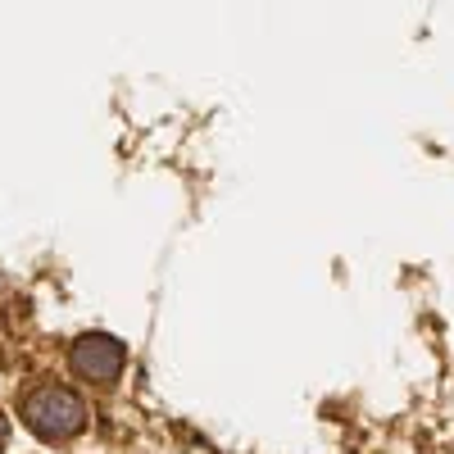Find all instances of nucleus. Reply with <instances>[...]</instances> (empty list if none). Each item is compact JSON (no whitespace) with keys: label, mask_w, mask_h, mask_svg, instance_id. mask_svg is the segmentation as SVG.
Instances as JSON below:
<instances>
[{"label":"nucleus","mask_w":454,"mask_h":454,"mask_svg":"<svg viewBox=\"0 0 454 454\" xmlns=\"http://www.w3.org/2000/svg\"><path fill=\"white\" fill-rule=\"evenodd\" d=\"M82 423H87V404L68 387L46 382L23 400V427L42 441H68V436L82 432Z\"/></svg>","instance_id":"f257e3e1"},{"label":"nucleus","mask_w":454,"mask_h":454,"mask_svg":"<svg viewBox=\"0 0 454 454\" xmlns=\"http://www.w3.org/2000/svg\"><path fill=\"white\" fill-rule=\"evenodd\" d=\"M68 364L73 372L82 377V382H96V387H114L123 377V364H128V346L119 336H109V332H87L73 340V350H68Z\"/></svg>","instance_id":"f03ea898"},{"label":"nucleus","mask_w":454,"mask_h":454,"mask_svg":"<svg viewBox=\"0 0 454 454\" xmlns=\"http://www.w3.org/2000/svg\"><path fill=\"white\" fill-rule=\"evenodd\" d=\"M5 441H10V423L0 419V450H5Z\"/></svg>","instance_id":"7ed1b4c3"}]
</instances>
